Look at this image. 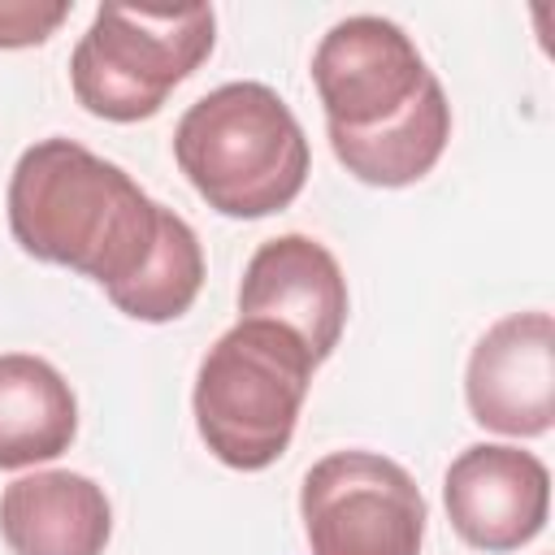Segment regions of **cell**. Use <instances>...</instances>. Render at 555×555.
<instances>
[{
  "mask_svg": "<svg viewBox=\"0 0 555 555\" xmlns=\"http://www.w3.org/2000/svg\"><path fill=\"white\" fill-rule=\"evenodd\" d=\"M464 399L481 429L542 438L555 425V321L551 312H512L494 321L464 369Z\"/></svg>",
  "mask_w": 555,
  "mask_h": 555,
  "instance_id": "obj_8",
  "label": "cell"
},
{
  "mask_svg": "<svg viewBox=\"0 0 555 555\" xmlns=\"http://www.w3.org/2000/svg\"><path fill=\"white\" fill-rule=\"evenodd\" d=\"M173 160L208 208L256 221L295 204L312 152L299 117L273 87L221 82L178 117Z\"/></svg>",
  "mask_w": 555,
  "mask_h": 555,
  "instance_id": "obj_2",
  "label": "cell"
},
{
  "mask_svg": "<svg viewBox=\"0 0 555 555\" xmlns=\"http://www.w3.org/2000/svg\"><path fill=\"white\" fill-rule=\"evenodd\" d=\"M451 139V104L438 78L386 126L369 134H330L338 165L369 186H412L421 182L447 152Z\"/></svg>",
  "mask_w": 555,
  "mask_h": 555,
  "instance_id": "obj_12",
  "label": "cell"
},
{
  "mask_svg": "<svg viewBox=\"0 0 555 555\" xmlns=\"http://www.w3.org/2000/svg\"><path fill=\"white\" fill-rule=\"evenodd\" d=\"M78 434V399L69 382L39 356H0V468L48 464Z\"/></svg>",
  "mask_w": 555,
  "mask_h": 555,
  "instance_id": "obj_11",
  "label": "cell"
},
{
  "mask_svg": "<svg viewBox=\"0 0 555 555\" xmlns=\"http://www.w3.org/2000/svg\"><path fill=\"white\" fill-rule=\"evenodd\" d=\"M9 230L26 256L91 278L117 312L147 325L191 312L204 286L199 234L74 139H39L17 156Z\"/></svg>",
  "mask_w": 555,
  "mask_h": 555,
  "instance_id": "obj_1",
  "label": "cell"
},
{
  "mask_svg": "<svg viewBox=\"0 0 555 555\" xmlns=\"http://www.w3.org/2000/svg\"><path fill=\"white\" fill-rule=\"evenodd\" d=\"M434 78L412 35L377 13L334 22L312 52L325 134H369L395 121Z\"/></svg>",
  "mask_w": 555,
  "mask_h": 555,
  "instance_id": "obj_6",
  "label": "cell"
},
{
  "mask_svg": "<svg viewBox=\"0 0 555 555\" xmlns=\"http://www.w3.org/2000/svg\"><path fill=\"white\" fill-rule=\"evenodd\" d=\"M347 278L338 256L312 234H278L260 243L243 269L238 317L291 330L321 364L334 356L347 325Z\"/></svg>",
  "mask_w": 555,
  "mask_h": 555,
  "instance_id": "obj_9",
  "label": "cell"
},
{
  "mask_svg": "<svg viewBox=\"0 0 555 555\" xmlns=\"http://www.w3.org/2000/svg\"><path fill=\"white\" fill-rule=\"evenodd\" d=\"M442 503L451 529L486 555H507L529 546L551 516V473L533 451L507 442L464 447L447 477Z\"/></svg>",
  "mask_w": 555,
  "mask_h": 555,
  "instance_id": "obj_7",
  "label": "cell"
},
{
  "mask_svg": "<svg viewBox=\"0 0 555 555\" xmlns=\"http://www.w3.org/2000/svg\"><path fill=\"white\" fill-rule=\"evenodd\" d=\"M69 0H0V52L35 48L61 30L69 17Z\"/></svg>",
  "mask_w": 555,
  "mask_h": 555,
  "instance_id": "obj_13",
  "label": "cell"
},
{
  "mask_svg": "<svg viewBox=\"0 0 555 555\" xmlns=\"http://www.w3.org/2000/svg\"><path fill=\"white\" fill-rule=\"evenodd\" d=\"M0 538L13 555H104L113 507L104 486L82 473H26L0 494Z\"/></svg>",
  "mask_w": 555,
  "mask_h": 555,
  "instance_id": "obj_10",
  "label": "cell"
},
{
  "mask_svg": "<svg viewBox=\"0 0 555 555\" xmlns=\"http://www.w3.org/2000/svg\"><path fill=\"white\" fill-rule=\"evenodd\" d=\"M217 43L208 4L126 9L100 4L69 56V87L91 117L143 121L160 113L169 91L191 78Z\"/></svg>",
  "mask_w": 555,
  "mask_h": 555,
  "instance_id": "obj_4",
  "label": "cell"
},
{
  "mask_svg": "<svg viewBox=\"0 0 555 555\" xmlns=\"http://www.w3.org/2000/svg\"><path fill=\"white\" fill-rule=\"evenodd\" d=\"M299 520L312 555H421L425 494L377 451H330L304 473Z\"/></svg>",
  "mask_w": 555,
  "mask_h": 555,
  "instance_id": "obj_5",
  "label": "cell"
},
{
  "mask_svg": "<svg viewBox=\"0 0 555 555\" xmlns=\"http://www.w3.org/2000/svg\"><path fill=\"white\" fill-rule=\"evenodd\" d=\"M312 369L317 360L291 330L238 317L204 351L195 373L191 408L204 447L225 468H269L295 438Z\"/></svg>",
  "mask_w": 555,
  "mask_h": 555,
  "instance_id": "obj_3",
  "label": "cell"
}]
</instances>
